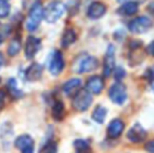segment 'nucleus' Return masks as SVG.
<instances>
[{
  "label": "nucleus",
  "mask_w": 154,
  "mask_h": 153,
  "mask_svg": "<svg viewBox=\"0 0 154 153\" xmlns=\"http://www.w3.org/2000/svg\"><path fill=\"white\" fill-rule=\"evenodd\" d=\"M66 6L62 1L54 0L49 2L46 8H43V18L48 23H55L64 15Z\"/></svg>",
  "instance_id": "1"
},
{
  "label": "nucleus",
  "mask_w": 154,
  "mask_h": 153,
  "mask_svg": "<svg viewBox=\"0 0 154 153\" xmlns=\"http://www.w3.org/2000/svg\"><path fill=\"white\" fill-rule=\"evenodd\" d=\"M99 66V60L93 56L81 55L73 63V72L77 74H85L95 70Z\"/></svg>",
  "instance_id": "2"
},
{
  "label": "nucleus",
  "mask_w": 154,
  "mask_h": 153,
  "mask_svg": "<svg viewBox=\"0 0 154 153\" xmlns=\"http://www.w3.org/2000/svg\"><path fill=\"white\" fill-rule=\"evenodd\" d=\"M43 19V6L41 2H37L29 10V17L25 22V29L29 32H35L40 25Z\"/></svg>",
  "instance_id": "3"
},
{
  "label": "nucleus",
  "mask_w": 154,
  "mask_h": 153,
  "mask_svg": "<svg viewBox=\"0 0 154 153\" xmlns=\"http://www.w3.org/2000/svg\"><path fill=\"white\" fill-rule=\"evenodd\" d=\"M92 103V96L87 89H80L73 96L72 106L78 111H86Z\"/></svg>",
  "instance_id": "4"
},
{
  "label": "nucleus",
  "mask_w": 154,
  "mask_h": 153,
  "mask_svg": "<svg viewBox=\"0 0 154 153\" xmlns=\"http://www.w3.org/2000/svg\"><path fill=\"white\" fill-rule=\"evenodd\" d=\"M153 26V21L150 18L145 16H140L134 18L128 24V29L133 34H144L151 29Z\"/></svg>",
  "instance_id": "5"
},
{
  "label": "nucleus",
  "mask_w": 154,
  "mask_h": 153,
  "mask_svg": "<svg viewBox=\"0 0 154 153\" xmlns=\"http://www.w3.org/2000/svg\"><path fill=\"white\" fill-rule=\"evenodd\" d=\"M109 98L112 103L116 105H123L127 100V89L121 82H116L109 88Z\"/></svg>",
  "instance_id": "6"
},
{
  "label": "nucleus",
  "mask_w": 154,
  "mask_h": 153,
  "mask_svg": "<svg viewBox=\"0 0 154 153\" xmlns=\"http://www.w3.org/2000/svg\"><path fill=\"white\" fill-rule=\"evenodd\" d=\"M64 66H65V62H64L63 55L59 50H55L48 62L49 72L55 77L59 76L63 72V69H64Z\"/></svg>",
  "instance_id": "7"
},
{
  "label": "nucleus",
  "mask_w": 154,
  "mask_h": 153,
  "mask_svg": "<svg viewBox=\"0 0 154 153\" xmlns=\"http://www.w3.org/2000/svg\"><path fill=\"white\" fill-rule=\"evenodd\" d=\"M114 67H116V49L113 45H109L106 50L105 59H104V76L106 78L110 77Z\"/></svg>",
  "instance_id": "8"
},
{
  "label": "nucleus",
  "mask_w": 154,
  "mask_h": 153,
  "mask_svg": "<svg viewBox=\"0 0 154 153\" xmlns=\"http://www.w3.org/2000/svg\"><path fill=\"white\" fill-rule=\"evenodd\" d=\"M15 146L22 153H34V139L29 134H22L17 137L16 141H15Z\"/></svg>",
  "instance_id": "9"
},
{
  "label": "nucleus",
  "mask_w": 154,
  "mask_h": 153,
  "mask_svg": "<svg viewBox=\"0 0 154 153\" xmlns=\"http://www.w3.org/2000/svg\"><path fill=\"white\" fill-rule=\"evenodd\" d=\"M147 131L140 124H134L127 132V139L132 143H142L146 139Z\"/></svg>",
  "instance_id": "10"
},
{
  "label": "nucleus",
  "mask_w": 154,
  "mask_h": 153,
  "mask_svg": "<svg viewBox=\"0 0 154 153\" xmlns=\"http://www.w3.org/2000/svg\"><path fill=\"white\" fill-rule=\"evenodd\" d=\"M41 48V40L34 36H29L26 39L24 46V55L27 59H32L35 56L37 55V53L39 51V49Z\"/></svg>",
  "instance_id": "11"
},
{
  "label": "nucleus",
  "mask_w": 154,
  "mask_h": 153,
  "mask_svg": "<svg viewBox=\"0 0 154 153\" xmlns=\"http://www.w3.org/2000/svg\"><path fill=\"white\" fill-rule=\"evenodd\" d=\"M104 88V80L100 76H92L86 82V89L93 94H100Z\"/></svg>",
  "instance_id": "12"
},
{
  "label": "nucleus",
  "mask_w": 154,
  "mask_h": 153,
  "mask_svg": "<svg viewBox=\"0 0 154 153\" xmlns=\"http://www.w3.org/2000/svg\"><path fill=\"white\" fill-rule=\"evenodd\" d=\"M107 8L104 3L99 1L92 2L87 10V16L90 19H99L106 14Z\"/></svg>",
  "instance_id": "13"
},
{
  "label": "nucleus",
  "mask_w": 154,
  "mask_h": 153,
  "mask_svg": "<svg viewBox=\"0 0 154 153\" xmlns=\"http://www.w3.org/2000/svg\"><path fill=\"white\" fill-rule=\"evenodd\" d=\"M43 74V67L39 63H32L25 70V79L29 82H35L41 79Z\"/></svg>",
  "instance_id": "14"
},
{
  "label": "nucleus",
  "mask_w": 154,
  "mask_h": 153,
  "mask_svg": "<svg viewBox=\"0 0 154 153\" xmlns=\"http://www.w3.org/2000/svg\"><path fill=\"white\" fill-rule=\"evenodd\" d=\"M124 123L119 118H114L109 123L107 128V134L110 139H118L124 131Z\"/></svg>",
  "instance_id": "15"
},
{
  "label": "nucleus",
  "mask_w": 154,
  "mask_h": 153,
  "mask_svg": "<svg viewBox=\"0 0 154 153\" xmlns=\"http://www.w3.org/2000/svg\"><path fill=\"white\" fill-rule=\"evenodd\" d=\"M82 82L80 79H71L67 81L63 86V91L67 96H73L80 89H81Z\"/></svg>",
  "instance_id": "16"
},
{
  "label": "nucleus",
  "mask_w": 154,
  "mask_h": 153,
  "mask_svg": "<svg viewBox=\"0 0 154 153\" xmlns=\"http://www.w3.org/2000/svg\"><path fill=\"white\" fill-rule=\"evenodd\" d=\"M138 11V3L135 1H128L123 3V5L119 8V14L124 16H132L136 14Z\"/></svg>",
  "instance_id": "17"
},
{
  "label": "nucleus",
  "mask_w": 154,
  "mask_h": 153,
  "mask_svg": "<svg viewBox=\"0 0 154 153\" xmlns=\"http://www.w3.org/2000/svg\"><path fill=\"white\" fill-rule=\"evenodd\" d=\"M77 41V34L73 29H68L64 32L61 39V45L64 48H67Z\"/></svg>",
  "instance_id": "18"
},
{
  "label": "nucleus",
  "mask_w": 154,
  "mask_h": 153,
  "mask_svg": "<svg viewBox=\"0 0 154 153\" xmlns=\"http://www.w3.org/2000/svg\"><path fill=\"white\" fill-rule=\"evenodd\" d=\"M51 115L56 121H62L65 115V107L62 101H56L51 109Z\"/></svg>",
  "instance_id": "19"
},
{
  "label": "nucleus",
  "mask_w": 154,
  "mask_h": 153,
  "mask_svg": "<svg viewBox=\"0 0 154 153\" xmlns=\"http://www.w3.org/2000/svg\"><path fill=\"white\" fill-rule=\"evenodd\" d=\"M106 115H107V109H106L105 107L99 105V106H97L94 108L91 118L95 123H97V124H103L104 121H105Z\"/></svg>",
  "instance_id": "20"
},
{
  "label": "nucleus",
  "mask_w": 154,
  "mask_h": 153,
  "mask_svg": "<svg viewBox=\"0 0 154 153\" xmlns=\"http://www.w3.org/2000/svg\"><path fill=\"white\" fill-rule=\"evenodd\" d=\"M20 49H21V41H20V39L15 38V39H13V40L11 41L10 45H8V54L10 56H12V57H14V56L18 55L19 51H20Z\"/></svg>",
  "instance_id": "21"
},
{
  "label": "nucleus",
  "mask_w": 154,
  "mask_h": 153,
  "mask_svg": "<svg viewBox=\"0 0 154 153\" xmlns=\"http://www.w3.org/2000/svg\"><path fill=\"white\" fill-rule=\"evenodd\" d=\"M8 91H10L11 96H13L14 98L19 99L23 96V92L21 90L18 89L17 87V83H16V80L15 79H10L8 82Z\"/></svg>",
  "instance_id": "22"
},
{
  "label": "nucleus",
  "mask_w": 154,
  "mask_h": 153,
  "mask_svg": "<svg viewBox=\"0 0 154 153\" xmlns=\"http://www.w3.org/2000/svg\"><path fill=\"white\" fill-rule=\"evenodd\" d=\"M73 146H75V150H77V153H91L89 145L84 139H77V141H75Z\"/></svg>",
  "instance_id": "23"
},
{
  "label": "nucleus",
  "mask_w": 154,
  "mask_h": 153,
  "mask_svg": "<svg viewBox=\"0 0 154 153\" xmlns=\"http://www.w3.org/2000/svg\"><path fill=\"white\" fill-rule=\"evenodd\" d=\"M11 5L6 0H0V18H5L10 15Z\"/></svg>",
  "instance_id": "24"
},
{
  "label": "nucleus",
  "mask_w": 154,
  "mask_h": 153,
  "mask_svg": "<svg viewBox=\"0 0 154 153\" xmlns=\"http://www.w3.org/2000/svg\"><path fill=\"white\" fill-rule=\"evenodd\" d=\"M58 146L55 142H48L42 149V153H57Z\"/></svg>",
  "instance_id": "25"
},
{
  "label": "nucleus",
  "mask_w": 154,
  "mask_h": 153,
  "mask_svg": "<svg viewBox=\"0 0 154 153\" xmlns=\"http://www.w3.org/2000/svg\"><path fill=\"white\" fill-rule=\"evenodd\" d=\"M114 74V78H116V80L118 82H120L121 80L124 79L126 76V72L124 68H122L121 66H119V67H114L113 72H112Z\"/></svg>",
  "instance_id": "26"
},
{
  "label": "nucleus",
  "mask_w": 154,
  "mask_h": 153,
  "mask_svg": "<svg viewBox=\"0 0 154 153\" xmlns=\"http://www.w3.org/2000/svg\"><path fill=\"white\" fill-rule=\"evenodd\" d=\"M145 150L148 153H154V139L147 142L145 145Z\"/></svg>",
  "instance_id": "27"
},
{
  "label": "nucleus",
  "mask_w": 154,
  "mask_h": 153,
  "mask_svg": "<svg viewBox=\"0 0 154 153\" xmlns=\"http://www.w3.org/2000/svg\"><path fill=\"white\" fill-rule=\"evenodd\" d=\"M146 51H147V54H148V55H150V56H152V57H154V41L150 42V44L147 46Z\"/></svg>",
  "instance_id": "28"
},
{
  "label": "nucleus",
  "mask_w": 154,
  "mask_h": 153,
  "mask_svg": "<svg viewBox=\"0 0 154 153\" xmlns=\"http://www.w3.org/2000/svg\"><path fill=\"white\" fill-rule=\"evenodd\" d=\"M37 2H39V0H23V6L24 8H32Z\"/></svg>",
  "instance_id": "29"
},
{
  "label": "nucleus",
  "mask_w": 154,
  "mask_h": 153,
  "mask_svg": "<svg viewBox=\"0 0 154 153\" xmlns=\"http://www.w3.org/2000/svg\"><path fill=\"white\" fill-rule=\"evenodd\" d=\"M4 98H5V93H4L3 90H0V109H1L2 106H3Z\"/></svg>",
  "instance_id": "30"
},
{
  "label": "nucleus",
  "mask_w": 154,
  "mask_h": 153,
  "mask_svg": "<svg viewBox=\"0 0 154 153\" xmlns=\"http://www.w3.org/2000/svg\"><path fill=\"white\" fill-rule=\"evenodd\" d=\"M147 10L149 11V13H150L152 16H154V2H151V3L147 6Z\"/></svg>",
  "instance_id": "31"
},
{
  "label": "nucleus",
  "mask_w": 154,
  "mask_h": 153,
  "mask_svg": "<svg viewBox=\"0 0 154 153\" xmlns=\"http://www.w3.org/2000/svg\"><path fill=\"white\" fill-rule=\"evenodd\" d=\"M4 64V58H3V55L0 53V68L2 67V65Z\"/></svg>",
  "instance_id": "32"
},
{
  "label": "nucleus",
  "mask_w": 154,
  "mask_h": 153,
  "mask_svg": "<svg viewBox=\"0 0 154 153\" xmlns=\"http://www.w3.org/2000/svg\"><path fill=\"white\" fill-rule=\"evenodd\" d=\"M128 1H131V0H118V2H120V3H125V2Z\"/></svg>",
  "instance_id": "33"
},
{
  "label": "nucleus",
  "mask_w": 154,
  "mask_h": 153,
  "mask_svg": "<svg viewBox=\"0 0 154 153\" xmlns=\"http://www.w3.org/2000/svg\"><path fill=\"white\" fill-rule=\"evenodd\" d=\"M2 41H3V37H2V35L0 34V44L2 43Z\"/></svg>",
  "instance_id": "34"
},
{
  "label": "nucleus",
  "mask_w": 154,
  "mask_h": 153,
  "mask_svg": "<svg viewBox=\"0 0 154 153\" xmlns=\"http://www.w3.org/2000/svg\"><path fill=\"white\" fill-rule=\"evenodd\" d=\"M153 89H154V85H153Z\"/></svg>",
  "instance_id": "35"
}]
</instances>
